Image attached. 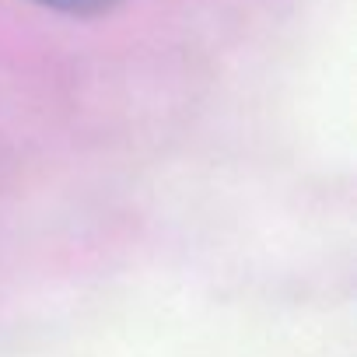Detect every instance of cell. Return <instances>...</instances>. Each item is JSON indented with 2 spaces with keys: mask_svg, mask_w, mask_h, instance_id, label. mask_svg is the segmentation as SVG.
I'll return each instance as SVG.
<instances>
[{
  "mask_svg": "<svg viewBox=\"0 0 357 357\" xmlns=\"http://www.w3.org/2000/svg\"><path fill=\"white\" fill-rule=\"evenodd\" d=\"M39 4H46V8H53V11H63V15L91 18V15H105V11L119 8L123 0H39Z\"/></svg>",
  "mask_w": 357,
  "mask_h": 357,
  "instance_id": "cell-1",
  "label": "cell"
}]
</instances>
